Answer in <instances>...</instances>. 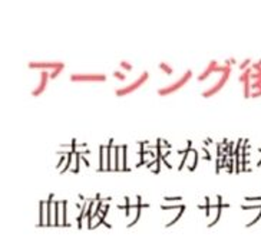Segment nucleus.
Returning <instances> with one entry per match:
<instances>
[{
    "label": "nucleus",
    "instance_id": "obj_1",
    "mask_svg": "<svg viewBox=\"0 0 261 240\" xmlns=\"http://www.w3.org/2000/svg\"><path fill=\"white\" fill-rule=\"evenodd\" d=\"M191 77H192V70H187L184 75L179 78L178 81H175L174 84L165 86V88H161V89L158 91V95H160V97H167V95H171V93L177 92L178 89H181V88H182V86L190 81V78Z\"/></svg>",
    "mask_w": 261,
    "mask_h": 240
},
{
    "label": "nucleus",
    "instance_id": "obj_2",
    "mask_svg": "<svg viewBox=\"0 0 261 240\" xmlns=\"http://www.w3.org/2000/svg\"><path fill=\"white\" fill-rule=\"evenodd\" d=\"M148 78H149V74H148V72H144V74H142V75H141L135 82H132L130 85L116 89L115 91L116 97H126V95H129V93H132L134 91H137L138 88H141V86L145 84L146 81H148Z\"/></svg>",
    "mask_w": 261,
    "mask_h": 240
},
{
    "label": "nucleus",
    "instance_id": "obj_3",
    "mask_svg": "<svg viewBox=\"0 0 261 240\" xmlns=\"http://www.w3.org/2000/svg\"><path fill=\"white\" fill-rule=\"evenodd\" d=\"M230 74H231V68L228 66V65H227V68H225V70L223 72V77L220 78V79L217 81V84L211 86V88H210L208 91L202 92V97H204V98H211V97H214L215 93L220 92V91H221V88L225 85V82L228 81V78H230Z\"/></svg>",
    "mask_w": 261,
    "mask_h": 240
},
{
    "label": "nucleus",
    "instance_id": "obj_4",
    "mask_svg": "<svg viewBox=\"0 0 261 240\" xmlns=\"http://www.w3.org/2000/svg\"><path fill=\"white\" fill-rule=\"evenodd\" d=\"M72 82H103L107 81V75L103 74H72Z\"/></svg>",
    "mask_w": 261,
    "mask_h": 240
},
{
    "label": "nucleus",
    "instance_id": "obj_5",
    "mask_svg": "<svg viewBox=\"0 0 261 240\" xmlns=\"http://www.w3.org/2000/svg\"><path fill=\"white\" fill-rule=\"evenodd\" d=\"M62 65H65L63 62H29V68L31 69H56Z\"/></svg>",
    "mask_w": 261,
    "mask_h": 240
},
{
    "label": "nucleus",
    "instance_id": "obj_6",
    "mask_svg": "<svg viewBox=\"0 0 261 240\" xmlns=\"http://www.w3.org/2000/svg\"><path fill=\"white\" fill-rule=\"evenodd\" d=\"M49 78H50V74L47 72V70H42V74H40V84L39 86L32 92L33 97H39L40 93L43 92L45 89H46V85H47V81H49Z\"/></svg>",
    "mask_w": 261,
    "mask_h": 240
},
{
    "label": "nucleus",
    "instance_id": "obj_7",
    "mask_svg": "<svg viewBox=\"0 0 261 240\" xmlns=\"http://www.w3.org/2000/svg\"><path fill=\"white\" fill-rule=\"evenodd\" d=\"M52 204H54V193L49 194V199L46 202V227L52 226Z\"/></svg>",
    "mask_w": 261,
    "mask_h": 240
},
{
    "label": "nucleus",
    "instance_id": "obj_8",
    "mask_svg": "<svg viewBox=\"0 0 261 240\" xmlns=\"http://www.w3.org/2000/svg\"><path fill=\"white\" fill-rule=\"evenodd\" d=\"M215 68H217V62H215V61H211V62H210V65H208L207 69L204 70V72H202V74H201L200 77L197 78V79H198L200 82L201 81H205V79H207L210 75H213V74H214Z\"/></svg>",
    "mask_w": 261,
    "mask_h": 240
},
{
    "label": "nucleus",
    "instance_id": "obj_9",
    "mask_svg": "<svg viewBox=\"0 0 261 240\" xmlns=\"http://www.w3.org/2000/svg\"><path fill=\"white\" fill-rule=\"evenodd\" d=\"M217 200H218V203H217V206H218V207H217V217L214 219V222H211V223L207 226L208 229L214 227V226L220 222V219H221V209L224 207V203H221V196H218V197H217Z\"/></svg>",
    "mask_w": 261,
    "mask_h": 240
},
{
    "label": "nucleus",
    "instance_id": "obj_10",
    "mask_svg": "<svg viewBox=\"0 0 261 240\" xmlns=\"http://www.w3.org/2000/svg\"><path fill=\"white\" fill-rule=\"evenodd\" d=\"M137 202H138V203H137V216H135V219H134V220L130 222L129 225L126 226L128 229L134 227V226L137 225V223L139 222V219H141V209L144 207V203H141V196H138V197H137Z\"/></svg>",
    "mask_w": 261,
    "mask_h": 240
},
{
    "label": "nucleus",
    "instance_id": "obj_11",
    "mask_svg": "<svg viewBox=\"0 0 261 240\" xmlns=\"http://www.w3.org/2000/svg\"><path fill=\"white\" fill-rule=\"evenodd\" d=\"M112 147H114V139H109L107 146V171H114L112 165H111V157H112Z\"/></svg>",
    "mask_w": 261,
    "mask_h": 240
},
{
    "label": "nucleus",
    "instance_id": "obj_12",
    "mask_svg": "<svg viewBox=\"0 0 261 240\" xmlns=\"http://www.w3.org/2000/svg\"><path fill=\"white\" fill-rule=\"evenodd\" d=\"M45 204H46V202H39V223L38 226L39 227H43V226H46V223H45Z\"/></svg>",
    "mask_w": 261,
    "mask_h": 240
},
{
    "label": "nucleus",
    "instance_id": "obj_13",
    "mask_svg": "<svg viewBox=\"0 0 261 240\" xmlns=\"http://www.w3.org/2000/svg\"><path fill=\"white\" fill-rule=\"evenodd\" d=\"M66 207H68V200H62V226L63 227H70L66 222Z\"/></svg>",
    "mask_w": 261,
    "mask_h": 240
},
{
    "label": "nucleus",
    "instance_id": "obj_14",
    "mask_svg": "<svg viewBox=\"0 0 261 240\" xmlns=\"http://www.w3.org/2000/svg\"><path fill=\"white\" fill-rule=\"evenodd\" d=\"M122 150V146H115V153H114V157H115V165H114V171H121V164H119V151Z\"/></svg>",
    "mask_w": 261,
    "mask_h": 240
},
{
    "label": "nucleus",
    "instance_id": "obj_15",
    "mask_svg": "<svg viewBox=\"0 0 261 240\" xmlns=\"http://www.w3.org/2000/svg\"><path fill=\"white\" fill-rule=\"evenodd\" d=\"M126 163H128V146H122V171H130Z\"/></svg>",
    "mask_w": 261,
    "mask_h": 240
},
{
    "label": "nucleus",
    "instance_id": "obj_16",
    "mask_svg": "<svg viewBox=\"0 0 261 240\" xmlns=\"http://www.w3.org/2000/svg\"><path fill=\"white\" fill-rule=\"evenodd\" d=\"M105 150H107V146H99V169H98V173L99 171L107 170L103 167V158H105Z\"/></svg>",
    "mask_w": 261,
    "mask_h": 240
},
{
    "label": "nucleus",
    "instance_id": "obj_17",
    "mask_svg": "<svg viewBox=\"0 0 261 240\" xmlns=\"http://www.w3.org/2000/svg\"><path fill=\"white\" fill-rule=\"evenodd\" d=\"M73 157H75V154H73V151L70 150L69 153H68V157H66V165H65V167L61 170V174H65L66 171L69 170L70 164H72V158H73Z\"/></svg>",
    "mask_w": 261,
    "mask_h": 240
},
{
    "label": "nucleus",
    "instance_id": "obj_18",
    "mask_svg": "<svg viewBox=\"0 0 261 240\" xmlns=\"http://www.w3.org/2000/svg\"><path fill=\"white\" fill-rule=\"evenodd\" d=\"M59 206H61V202H54V207H55V220L54 225L58 227L59 225Z\"/></svg>",
    "mask_w": 261,
    "mask_h": 240
},
{
    "label": "nucleus",
    "instance_id": "obj_19",
    "mask_svg": "<svg viewBox=\"0 0 261 240\" xmlns=\"http://www.w3.org/2000/svg\"><path fill=\"white\" fill-rule=\"evenodd\" d=\"M184 211H185V204H182V206H181V209H179V213H178L177 216H175V219H174V220H172V222H169L168 225L165 226V227H167V229H168V227H171V226H174V225H175V223H177L178 220H179V219H181V217H182V214H184Z\"/></svg>",
    "mask_w": 261,
    "mask_h": 240
},
{
    "label": "nucleus",
    "instance_id": "obj_20",
    "mask_svg": "<svg viewBox=\"0 0 261 240\" xmlns=\"http://www.w3.org/2000/svg\"><path fill=\"white\" fill-rule=\"evenodd\" d=\"M191 153L194 154V163H192V165H188V170H190V173L195 171V169H197V164H198V153H197L194 148H192Z\"/></svg>",
    "mask_w": 261,
    "mask_h": 240
},
{
    "label": "nucleus",
    "instance_id": "obj_21",
    "mask_svg": "<svg viewBox=\"0 0 261 240\" xmlns=\"http://www.w3.org/2000/svg\"><path fill=\"white\" fill-rule=\"evenodd\" d=\"M73 154H75V160H76V164H75V169L72 170V173L77 174V173H79V170H81V169H79V161L82 160V158H81L82 153H79V151H73Z\"/></svg>",
    "mask_w": 261,
    "mask_h": 240
},
{
    "label": "nucleus",
    "instance_id": "obj_22",
    "mask_svg": "<svg viewBox=\"0 0 261 240\" xmlns=\"http://www.w3.org/2000/svg\"><path fill=\"white\" fill-rule=\"evenodd\" d=\"M123 200H125V213H126L125 216L128 217V216H130V209H134V204L129 202V197H128V196H126Z\"/></svg>",
    "mask_w": 261,
    "mask_h": 240
},
{
    "label": "nucleus",
    "instance_id": "obj_23",
    "mask_svg": "<svg viewBox=\"0 0 261 240\" xmlns=\"http://www.w3.org/2000/svg\"><path fill=\"white\" fill-rule=\"evenodd\" d=\"M191 151H192V148H190V150L185 153L184 157H182V160H181V163H179V165H178V171H181L182 169H184L185 163H187V160H188V157H190V153H191Z\"/></svg>",
    "mask_w": 261,
    "mask_h": 240
},
{
    "label": "nucleus",
    "instance_id": "obj_24",
    "mask_svg": "<svg viewBox=\"0 0 261 240\" xmlns=\"http://www.w3.org/2000/svg\"><path fill=\"white\" fill-rule=\"evenodd\" d=\"M160 68H161V69L164 70V72H165L167 75H172V74H174V69H172V68H171L169 65H167L165 62L160 63Z\"/></svg>",
    "mask_w": 261,
    "mask_h": 240
},
{
    "label": "nucleus",
    "instance_id": "obj_25",
    "mask_svg": "<svg viewBox=\"0 0 261 240\" xmlns=\"http://www.w3.org/2000/svg\"><path fill=\"white\" fill-rule=\"evenodd\" d=\"M63 69H65V65H62V66H59V68H56V69L52 70V72H50V79H55V78H58V75H59V74H61Z\"/></svg>",
    "mask_w": 261,
    "mask_h": 240
},
{
    "label": "nucleus",
    "instance_id": "obj_26",
    "mask_svg": "<svg viewBox=\"0 0 261 240\" xmlns=\"http://www.w3.org/2000/svg\"><path fill=\"white\" fill-rule=\"evenodd\" d=\"M211 207H213V204L210 203V197H205V216H211L210 214V210H211Z\"/></svg>",
    "mask_w": 261,
    "mask_h": 240
},
{
    "label": "nucleus",
    "instance_id": "obj_27",
    "mask_svg": "<svg viewBox=\"0 0 261 240\" xmlns=\"http://www.w3.org/2000/svg\"><path fill=\"white\" fill-rule=\"evenodd\" d=\"M181 200H182L181 196H177V197H168V196H165L164 197V202H181Z\"/></svg>",
    "mask_w": 261,
    "mask_h": 240
},
{
    "label": "nucleus",
    "instance_id": "obj_28",
    "mask_svg": "<svg viewBox=\"0 0 261 240\" xmlns=\"http://www.w3.org/2000/svg\"><path fill=\"white\" fill-rule=\"evenodd\" d=\"M114 77H115L118 81H122V82L126 79V77L123 75L122 72H119V70H115V72H114Z\"/></svg>",
    "mask_w": 261,
    "mask_h": 240
},
{
    "label": "nucleus",
    "instance_id": "obj_29",
    "mask_svg": "<svg viewBox=\"0 0 261 240\" xmlns=\"http://www.w3.org/2000/svg\"><path fill=\"white\" fill-rule=\"evenodd\" d=\"M182 206V204H181ZM181 206L179 204H175V206H165V204H162L161 209L162 210H177V209H181Z\"/></svg>",
    "mask_w": 261,
    "mask_h": 240
},
{
    "label": "nucleus",
    "instance_id": "obj_30",
    "mask_svg": "<svg viewBox=\"0 0 261 240\" xmlns=\"http://www.w3.org/2000/svg\"><path fill=\"white\" fill-rule=\"evenodd\" d=\"M121 66H122L125 70H132V65L126 61H121Z\"/></svg>",
    "mask_w": 261,
    "mask_h": 240
},
{
    "label": "nucleus",
    "instance_id": "obj_31",
    "mask_svg": "<svg viewBox=\"0 0 261 240\" xmlns=\"http://www.w3.org/2000/svg\"><path fill=\"white\" fill-rule=\"evenodd\" d=\"M218 158H221V157H217V164H215V174H220V171H221V163L218 161Z\"/></svg>",
    "mask_w": 261,
    "mask_h": 240
},
{
    "label": "nucleus",
    "instance_id": "obj_32",
    "mask_svg": "<svg viewBox=\"0 0 261 240\" xmlns=\"http://www.w3.org/2000/svg\"><path fill=\"white\" fill-rule=\"evenodd\" d=\"M248 77H250V70H246V72L243 74V77L240 78V81H241V82H244V81L248 79Z\"/></svg>",
    "mask_w": 261,
    "mask_h": 240
},
{
    "label": "nucleus",
    "instance_id": "obj_33",
    "mask_svg": "<svg viewBox=\"0 0 261 240\" xmlns=\"http://www.w3.org/2000/svg\"><path fill=\"white\" fill-rule=\"evenodd\" d=\"M68 157V154H63L61 157V160H59V163H58V165H56V169H61V165L63 164V161H65V158Z\"/></svg>",
    "mask_w": 261,
    "mask_h": 240
},
{
    "label": "nucleus",
    "instance_id": "obj_34",
    "mask_svg": "<svg viewBox=\"0 0 261 240\" xmlns=\"http://www.w3.org/2000/svg\"><path fill=\"white\" fill-rule=\"evenodd\" d=\"M148 144H149V141H138V146L141 147V150H144V147Z\"/></svg>",
    "mask_w": 261,
    "mask_h": 240
},
{
    "label": "nucleus",
    "instance_id": "obj_35",
    "mask_svg": "<svg viewBox=\"0 0 261 240\" xmlns=\"http://www.w3.org/2000/svg\"><path fill=\"white\" fill-rule=\"evenodd\" d=\"M84 153H82V155H81V158H82V161H84L85 163V165H86V167H88V169H89V165H91V164H89V161H88V160H86V157H84Z\"/></svg>",
    "mask_w": 261,
    "mask_h": 240
},
{
    "label": "nucleus",
    "instance_id": "obj_36",
    "mask_svg": "<svg viewBox=\"0 0 261 240\" xmlns=\"http://www.w3.org/2000/svg\"><path fill=\"white\" fill-rule=\"evenodd\" d=\"M162 144H164V147H165V148H168V150H171V148H172V146H171V144H169L168 141H164V139H162Z\"/></svg>",
    "mask_w": 261,
    "mask_h": 240
},
{
    "label": "nucleus",
    "instance_id": "obj_37",
    "mask_svg": "<svg viewBox=\"0 0 261 240\" xmlns=\"http://www.w3.org/2000/svg\"><path fill=\"white\" fill-rule=\"evenodd\" d=\"M145 164H146L145 160H141V161L135 165V169H139V167H142V165H145Z\"/></svg>",
    "mask_w": 261,
    "mask_h": 240
},
{
    "label": "nucleus",
    "instance_id": "obj_38",
    "mask_svg": "<svg viewBox=\"0 0 261 240\" xmlns=\"http://www.w3.org/2000/svg\"><path fill=\"white\" fill-rule=\"evenodd\" d=\"M103 202H111L112 200V197H105V199H102Z\"/></svg>",
    "mask_w": 261,
    "mask_h": 240
},
{
    "label": "nucleus",
    "instance_id": "obj_39",
    "mask_svg": "<svg viewBox=\"0 0 261 240\" xmlns=\"http://www.w3.org/2000/svg\"><path fill=\"white\" fill-rule=\"evenodd\" d=\"M79 147L86 148V147H88V144H86V142H82V144H79Z\"/></svg>",
    "mask_w": 261,
    "mask_h": 240
},
{
    "label": "nucleus",
    "instance_id": "obj_40",
    "mask_svg": "<svg viewBox=\"0 0 261 240\" xmlns=\"http://www.w3.org/2000/svg\"><path fill=\"white\" fill-rule=\"evenodd\" d=\"M247 63H248V61H246V62H244V63H243V65H241V69H244V68H246Z\"/></svg>",
    "mask_w": 261,
    "mask_h": 240
},
{
    "label": "nucleus",
    "instance_id": "obj_41",
    "mask_svg": "<svg viewBox=\"0 0 261 240\" xmlns=\"http://www.w3.org/2000/svg\"><path fill=\"white\" fill-rule=\"evenodd\" d=\"M118 209H119V210L125 209V206H122V204H118Z\"/></svg>",
    "mask_w": 261,
    "mask_h": 240
}]
</instances>
